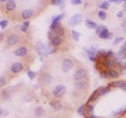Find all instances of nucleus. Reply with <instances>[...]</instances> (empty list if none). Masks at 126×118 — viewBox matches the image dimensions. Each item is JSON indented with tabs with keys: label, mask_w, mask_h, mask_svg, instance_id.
<instances>
[{
	"label": "nucleus",
	"mask_w": 126,
	"mask_h": 118,
	"mask_svg": "<svg viewBox=\"0 0 126 118\" xmlns=\"http://www.w3.org/2000/svg\"><path fill=\"white\" fill-rule=\"evenodd\" d=\"M100 78L101 79H107L109 77L108 74H107V70H102L100 72Z\"/></svg>",
	"instance_id": "f704fd0d"
},
{
	"label": "nucleus",
	"mask_w": 126,
	"mask_h": 118,
	"mask_svg": "<svg viewBox=\"0 0 126 118\" xmlns=\"http://www.w3.org/2000/svg\"><path fill=\"white\" fill-rule=\"evenodd\" d=\"M110 2H107V1H105L102 3H101V5L99 6V7L101 8L102 10H107L108 8L110 7Z\"/></svg>",
	"instance_id": "473e14b6"
},
{
	"label": "nucleus",
	"mask_w": 126,
	"mask_h": 118,
	"mask_svg": "<svg viewBox=\"0 0 126 118\" xmlns=\"http://www.w3.org/2000/svg\"><path fill=\"white\" fill-rule=\"evenodd\" d=\"M36 50L38 54L40 55L41 57H47V55L49 54V51H48V48L46 46L45 44L41 41H39L37 43V45H36Z\"/></svg>",
	"instance_id": "f03ea898"
},
{
	"label": "nucleus",
	"mask_w": 126,
	"mask_h": 118,
	"mask_svg": "<svg viewBox=\"0 0 126 118\" xmlns=\"http://www.w3.org/2000/svg\"><path fill=\"white\" fill-rule=\"evenodd\" d=\"M52 76H50V74L49 73H44L41 76V80L44 83V84H50L51 82H52Z\"/></svg>",
	"instance_id": "4468645a"
},
{
	"label": "nucleus",
	"mask_w": 126,
	"mask_h": 118,
	"mask_svg": "<svg viewBox=\"0 0 126 118\" xmlns=\"http://www.w3.org/2000/svg\"><path fill=\"white\" fill-rule=\"evenodd\" d=\"M122 27L125 28V29H126V17H125V18L124 19L123 23H122Z\"/></svg>",
	"instance_id": "37998d69"
},
{
	"label": "nucleus",
	"mask_w": 126,
	"mask_h": 118,
	"mask_svg": "<svg viewBox=\"0 0 126 118\" xmlns=\"http://www.w3.org/2000/svg\"><path fill=\"white\" fill-rule=\"evenodd\" d=\"M102 65H103V66L106 67V68L110 69L116 65V61L114 59H112V58H105L104 60L102 61Z\"/></svg>",
	"instance_id": "6e6552de"
},
{
	"label": "nucleus",
	"mask_w": 126,
	"mask_h": 118,
	"mask_svg": "<svg viewBox=\"0 0 126 118\" xmlns=\"http://www.w3.org/2000/svg\"><path fill=\"white\" fill-rule=\"evenodd\" d=\"M88 77V71L84 69H79L74 73L73 79L75 80H84V79Z\"/></svg>",
	"instance_id": "f257e3e1"
},
{
	"label": "nucleus",
	"mask_w": 126,
	"mask_h": 118,
	"mask_svg": "<svg viewBox=\"0 0 126 118\" xmlns=\"http://www.w3.org/2000/svg\"><path fill=\"white\" fill-rule=\"evenodd\" d=\"M62 43V39L59 36H54L51 39V44L54 46H58Z\"/></svg>",
	"instance_id": "6ab92c4d"
},
{
	"label": "nucleus",
	"mask_w": 126,
	"mask_h": 118,
	"mask_svg": "<svg viewBox=\"0 0 126 118\" xmlns=\"http://www.w3.org/2000/svg\"><path fill=\"white\" fill-rule=\"evenodd\" d=\"M6 84V81H5V79H4L3 77L0 76V87L2 86H4Z\"/></svg>",
	"instance_id": "a19ab883"
},
{
	"label": "nucleus",
	"mask_w": 126,
	"mask_h": 118,
	"mask_svg": "<svg viewBox=\"0 0 126 118\" xmlns=\"http://www.w3.org/2000/svg\"><path fill=\"white\" fill-rule=\"evenodd\" d=\"M6 2L5 0H0V2Z\"/></svg>",
	"instance_id": "3c124183"
},
{
	"label": "nucleus",
	"mask_w": 126,
	"mask_h": 118,
	"mask_svg": "<svg viewBox=\"0 0 126 118\" xmlns=\"http://www.w3.org/2000/svg\"><path fill=\"white\" fill-rule=\"evenodd\" d=\"M54 33L56 35V36H62V35H64V33H65V30H64V29H63L62 27H61V26H59V27H58L56 29H54Z\"/></svg>",
	"instance_id": "b1692460"
},
{
	"label": "nucleus",
	"mask_w": 126,
	"mask_h": 118,
	"mask_svg": "<svg viewBox=\"0 0 126 118\" xmlns=\"http://www.w3.org/2000/svg\"><path fill=\"white\" fill-rule=\"evenodd\" d=\"M107 74L109 77H111V78H118L119 77V73L117 71L114 70V69H108L107 70Z\"/></svg>",
	"instance_id": "aec40b11"
},
{
	"label": "nucleus",
	"mask_w": 126,
	"mask_h": 118,
	"mask_svg": "<svg viewBox=\"0 0 126 118\" xmlns=\"http://www.w3.org/2000/svg\"><path fill=\"white\" fill-rule=\"evenodd\" d=\"M45 113H46L45 109H43L42 106H38V107H36L34 110V115L35 117H42L44 115Z\"/></svg>",
	"instance_id": "dca6fc26"
},
{
	"label": "nucleus",
	"mask_w": 126,
	"mask_h": 118,
	"mask_svg": "<svg viewBox=\"0 0 126 118\" xmlns=\"http://www.w3.org/2000/svg\"><path fill=\"white\" fill-rule=\"evenodd\" d=\"M123 7H124V9H126V1H125V3H124Z\"/></svg>",
	"instance_id": "8fccbe9b"
},
{
	"label": "nucleus",
	"mask_w": 126,
	"mask_h": 118,
	"mask_svg": "<svg viewBox=\"0 0 126 118\" xmlns=\"http://www.w3.org/2000/svg\"><path fill=\"white\" fill-rule=\"evenodd\" d=\"M88 118H98V117H97V116H95V115H92V116L88 117Z\"/></svg>",
	"instance_id": "de8ad7c7"
},
{
	"label": "nucleus",
	"mask_w": 126,
	"mask_h": 118,
	"mask_svg": "<svg viewBox=\"0 0 126 118\" xmlns=\"http://www.w3.org/2000/svg\"><path fill=\"white\" fill-rule=\"evenodd\" d=\"M66 92V88L62 84H58L57 85L53 90V94L55 97L57 98H61L63 96Z\"/></svg>",
	"instance_id": "20e7f679"
},
{
	"label": "nucleus",
	"mask_w": 126,
	"mask_h": 118,
	"mask_svg": "<svg viewBox=\"0 0 126 118\" xmlns=\"http://www.w3.org/2000/svg\"><path fill=\"white\" fill-rule=\"evenodd\" d=\"M17 41H18V37H17L16 35L12 34V35H10V36L7 38L6 43H7V44H8V45L13 46V45L16 44V43H17Z\"/></svg>",
	"instance_id": "9d476101"
},
{
	"label": "nucleus",
	"mask_w": 126,
	"mask_h": 118,
	"mask_svg": "<svg viewBox=\"0 0 126 118\" xmlns=\"http://www.w3.org/2000/svg\"><path fill=\"white\" fill-rule=\"evenodd\" d=\"M28 76H29V77L31 79V80H33L35 76V73L34 72H32V71L29 70V71H28Z\"/></svg>",
	"instance_id": "e433bc0d"
},
{
	"label": "nucleus",
	"mask_w": 126,
	"mask_h": 118,
	"mask_svg": "<svg viewBox=\"0 0 126 118\" xmlns=\"http://www.w3.org/2000/svg\"><path fill=\"white\" fill-rule=\"evenodd\" d=\"M84 24H85V25L90 29H96V28L98 27L97 24L95 22H94L93 21H92V20H90V19L85 20Z\"/></svg>",
	"instance_id": "2eb2a0df"
},
{
	"label": "nucleus",
	"mask_w": 126,
	"mask_h": 118,
	"mask_svg": "<svg viewBox=\"0 0 126 118\" xmlns=\"http://www.w3.org/2000/svg\"><path fill=\"white\" fill-rule=\"evenodd\" d=\"M105 29H106V26H105V25H98V26L96 28V29H95V33H96L97 35H99L100 33H101L102 31H103Z\"/></svg>",
	"instance_id": "2f4dec72"
},
{
	"label": "nucleus",
	"mask_w": 126,
	"mask_h": 118,
	"mask_svg": "<svg viewBox=\"0 0 126 118\" xmlns=\"http://www.w3.org/2000/svg\"><path fill=\"white\" fill-rule=\"evenodd\" d=\"M123 40H124V38L123 37H116L115 39H113V46H116V45L118 44V43H121Z\"/></svg>",
	"instance_id": "72a5a7b5"
},
{
	"label": "nucleus",
	"mask_w": 126,
	"mask_h": 118,
	"mask_svg": "<svg viewBox=\"0 0 126 118\" xmlns=\"http://www.w3.org/2000/svg\"><path fill=\"white\" fill-rule=\"evenodd\" d=\"M86 112H87V114H88V116L90 117V116H92L94 115V106L90 105L88 106V108L86 109Z\"/></svg>",
	"instance_id": "a878e982"
},
{
	"label": "nucleus",
	"mask_w": 126,
	"mask_h": 118,
	"mask_svg": "<svg viewBox=\"0 0 126 118\" xmlns=\"http://www.w3.org/2000/svg\"><path fill=\"white\" fill-rule=\"evenodd\" d=\"M23 69V65L19 62H16L11 66V71L14 73H17Z\"/></svg>",
	"instance_id": "9b49d317"
},
{
	"label": "nucleus",
	"mask_w": 126,
	"mask_h": 118,
	"mask_svg": "<svg viewBox=\"0 0 126 118\" xmlns=\"http://www.w3.org/2000/svg\"><path fill=\"white\" fill-rule=\"evenodd\" d=\"M117 17H119V18L123 17V16H124V11H122V10L118 11L117 14Z\"/></svg>",
	"instance_id": "ea45409f"
},
{
	"label": "nucleus",
	"mask_w": 126,
	"mask_h": 118,
	"mask_svg": "<svg viewBox=\"0 0 126 118\" xmlns=\"http://www.w3.org/2000/svg\"><path fill=\"white\" fill-rule=\"evenodd\" d=\"M98 18H99L101 21H104V20L106 18V14L104 10H100L98 12Z\"/></svg>",
	"instance_id": "7c9ffc66"
},
{
	"label": "nucleus",
	"mask_w": 126,
	"mask_h": 118,
	"mask_svg": "<svg viewBox=\"0 0 126 118\" xmlns=\"http://www.w3.org/2000/svg\"><path fill=\"white\" fill-rule=\"evenodd\" d=\"M109 31H108V29L106 28V29H105L103 31H102V32L100 33V35H98L101 39H107L108 37V35H109Z\"/></svg>",
	"instance_id": "cd10ccee"
},
{
	"label": "nucleus",
	"mask_w": 126,
	"mask_h": 118,
	"mask_svg": "<svg viewBox=\"0 0 126 118\" xmlns=\"http://www.w3.org/2000/svg\"><path fill=\"white\" fill-rule=\"evenodd\" d=\"M52 5L54 6H61V9L62 10L63 6H64V1H62V0H52L50 2Z\"/></svg>",
	"instance_id": "bb28decb"
},
{
	"label": "nucleus",
	"mask_w": 126,
	"mask_h": 118,
	"mask_svg": "<svg viewBox=\"0 0 126 118\" xmlns=\"http://www.w3.org/2000/svg\"><path fill=\"white\" fill-rule=\"evenodd\" d=\"M108 87H113V88H121L122 90H126V82L123 80H116L109 83Z\"/></svg>",
	"instance_id": "423d86ee"
},
{
	"label": "nucleus",
	"mask_w": 126,
	"mask_h": 118,
	"mask_svg": "<svg viewBox=\"0 0 126 118\" xmlns=\"http://www.w3.org/2000/svg\"><path fill=\"white\" fill-rule=\"evenodd\" d=\"M86 103H84L82 105H80V107L77 109V113L80 116H83L84 115V110H85V108H86Z\"/></svg>",
	"instance_id": "c85d7f7f"
},
{
	"label": "nucleus",
	"mask_w": 126,
	"mask_h": 118,
	"mask_svg": "<svg viewBox=\"0 0 126 118\" xmlns=\"http://www.w3.org/2000/svg\"><path fill=\"white\" fill-rule=\"evenodd\" d=\"M2 39H3V33L2 32H0V41H1Z\"/></svg>",
	"instance_id": "49530a36"
},
{
	"label": "nucleus",
	"mask_w": 126,
	"mask_h": 118,
	"mask_svg": "<svg viewBox=\"0 0 126 118\" xmlns=\"http://www.w3.org/2000/svg\"><path fill=\"white\" fill-rule=\"evenodd\" d=\"M16 7V3L14 1H12V0H9L6 2V9L9 11H13Z\"/></svg>",
	"instance_id": "5701e85b"
},
{
	"label": "nucleus",
	"mask_w": 126,
	"mask_h": 118,
	"mask_svg": "<svg viewBox=\"0 0 126 118\" xmlns=\"http://www.w3.org/2000/svg\"><path fill=\"white\" fill-rule=\"evenodd\" d=\"M123 109L122 108H118V109H114V110H113L112 111V114L113 116H115V117H117V116H119V115H121V114L123 113Z\"/></svg>",
	"instance_id": "c756f323"
},
{
	"label": "nucleus",
	"mask_w": 126,
	"mask_h": 118,
	"mask_svg": "<svg viewBox=\"0 0 126 118\" xmlns=\"http://www.w3.org/2000/svg\"><path fill=\"white\" fill-rule=\"evenodd\" d=\"M23 25L25 26V27H29V21H25L23 23Z\"/></svg>",
	"instance_id": "c03bdc74"
},
{
	"label": "nucleus",
	"mask_w": 126,
	"mask_h": 118,
	"mask_svg": "<svg viewBox=\"0 0 126 118\" xmlns=\"http://www.w3.org/2000/svg\"><path fill=\"white\" fill-rule=\"evenodd\" d=\"M2 113H3V110L2 109H0V115H2Z\"/></svg>",
	"instance_id": "09e8293b"
},
{
	"label": "nucleus",
	"mask_w": 126,
	"mask_h": 118,
	"mask_svg": "<svg viewBox=\"0 0 126 118\" xmlns=\"http://www.w3.org/2000/svg\"><path fill=\"white\" fill-rule=\"evenodd\" d=\"M73 62L69 58H65L62 61V69L64 73H68L73 69Z\"/></svg>",
	"instance_id": "39448f33"
},
{
	"label": "nucleus",
	"mask_w": 126,
	"mask_h": 118,
	"mask_svg": "<svg viewBox=\"0 0 126 118\" xmlns=\"http://www.w3.org/2000/svg\"><path fill=\"white\" fill-rule=\"evenodd\" d=\"M7 25H8V21H6V20H4V21H0V26H1L2 29H4L5 27H6Z\"/></svg>",
	"instance_id": "4c0bfd02"
},
{
	"label": "nucleus",
	"mask_w": 126,
	"mask_h": 118,
	"mask_svg": "<svg viewBox=\"0 0 126 118\" xmlns=\"http://www.w3.org/2000/svg\"><path fill=\"white\" fill-rule=\"evenodd\" d=\"M14 54L15 55H17V57H24V56H25L27 54V49L24 46L19 47V48H17L15 50Z\"/></svg>",
	"instance_id": "ddd939ff"
},
{
	"label": "nucleus",
	"mask_w": 126,
	"mask_h": 118,
	"mask_svg": "<svg viewBox=\"0 0 126 118\" xmlns=\"http://www.w3.org/2000/svg\"><path fill=\"white\" fill-rule=\"evenodd\" d=\"M98 97H99V93H98V89H97L92 94V95L90 96L88 101L89 102H94L98 99Z\"/></svg>",
	"instance_id": "4be33fe9"
},
{
	"label": "nucleus",
	"mask_w": 126,
	"mask_h": 118,
	"mask_svg": "<svg viewBox=\"0 0 126 118\" xmlns=\"http://www.w3.org/2000/svg\"><path fill=\"white\" fill-rule=\"evenodd\" d=\"M113 38V34L112 33H109V35H108V37H107V39H112Z\"/></svg>",
	"instance_id": "a18cd8bd"
},
{
	"label": "nucleus",
	"mask_w": 126,
	"mask_h": 118,
	"mask_svg": "<svg viewBox=\"0 0 126 118\" xmlns=\"http://www.w3.org/2000/svg\"><path fill=\"white\" fill-rule=\"evenodd\" d=\"M86 52H87V54H88V57L89 58V60L92 61H96V49L94 48L93 46L90 47V49L88 50H85Z\"/></svg>",
	"instance_id": "0eeeda50"
},
{
	"label": "nucleus",
	"mask_w": 126,
	"mask_h": 118,
	"mask_svg": "<svg viewBox=\"0 0 126 118\" xmlns=\"http://www.w3.org/2000/svg\"><path fill=\"white\" fill-rule=\"evenodd\" d=\"M83 21V16L81 14H76L72 16L69 20V26H77L79 24H80Z\"/></svg>",
	"instance_id": "7ed1b4c3"
},
{
	"label": "nucleus",
	"mask_w": 126,
	"mask_h": 118,
	"mask_svg": "<svg viewBox=\"0 0 126 118\" xmlns=\"http://www.w3.org/2000/svg\"><path fill=\"white\" fill-rule=\"evenodd\" d=\"M33 15V11L32 10H25L22 12V17L24 19L30 18Z\"/></svg>",
	"instance_id": "412c9836"
},
{
	"label": "nucleus",
	"mask_w": 126,
	"mask_h": 118,
	"mask_svg": "<svg viewBox=\"0 0 126 118\" xmlns=\"http://www.w3.org/2000/svg\"><path fill=\"white\" fill-rule=\"evenodd\" d=\"M113 56V52L112 50H109V51H106V55H105V58H111Z\"/></svg>",
	"instance_id": "c9c22d12"
},
{
	"label": "nucleus",
	"mask_w": 126,
	"mask_h": 118,
	"mask_svg": "<svg viewBox=\"0 0 126 118\" xmlns=\"http://www.w3.org/2000/svg\"><path fill=\"white\" fill-rule=\"evenodd\" d=\"M51 105H52L53 109L55 111H59L62 109V104L61 102H59L58 100H55L51 102Z\"/></svg>",
	"instance_id": "f3484780"
},
{
	"label": "nucleus",
	"mask_w": 126,
	"mask_h": 118,
	"mask_svg": "<svg viewBox=\"0 0 126 118\" xmlns=\"http://www.w3.org/2000/svg\"><path fill=\"white\" fill-rule=\"evenodd\" d=\"M75 88L78 90H84L88 88V82L87 80H79L75 83Z\"/></svg>",
	"instance_id": "1a4fd4ad"
},
{
	"label": "nucleus",
	"mask_w": 126,
	"mask_h": 118,
	"mask_svg": "<svg viewBox=\"0 0 126 118\" xmlns=\"http://www.w3.org/2000/svg\"><path fill=\"white\" fill-rule=\"evenodd\" d=\"M71 34H72V36L73 38L75 39L76 41H79V39H80V33L78 32V31H77L76 30H72V31H71Z\"/></svg>",
	"instance_id": "393cba45"
},
{
	"label": "nucleus",
	"mask_w": 126,
	"mask_h": 118,
	"mask_svg": "<svg viewBox=\"0 0 126 118\" xmlns=\"http://www.w3.org/2000/svg\"><path fill=\"white\" fill-rule=\"evenodd\" d=\"M27 29H28V28H27V27H25L24 25H22V26L21 27V31H24V32H25V31H27Z\"/></svg>",
	"instance_id": "79ce46f5"
},
{
	"label": "nucleus",
	"mask_w": 126,
	"mask_h": 118,
	"mask_svg": "<svg viewBox=\"0 0 126 118\" xmlns=\"http://www.w3.org/2000/svg\"><path fill=\"white\" fill-rule=\"evenodd\" d=\"M71 3L73 5H80V4H82V1L81 0H72Z\"/></svg>",
	"instance_id": "58836bf2"
},
{
	"label": "nucleus",
	"mask_w": 126,
	"mask_h": 118,
	"mask_svg": "<svg viewBox=\"0 0 126 118\" xmlns=\"http://www.w3.org/2000/svg\"><path fill=\"white\" fill-rule=\"evenodd\" d=\"M64 17H65V14H60L54 16V17H52V18H51V20H52V23L51 24H54V25H60V21Z\"/></svg>",
	"instance_id": "f8f14e48"
},
{
	"label": "nucleus",
	"mask_w": 126,
	"mask_h": 118,
	"mask_svg": "<svg viewBox=\"0 0 126 118\" xmlns=\"http://www.w3.org/2000/svg\"><path fill=\"white\" fill-rule=\"evenodd\" d=\"M110 91V87H106V88H103V87H101V88H98V93H99V96H104L106 94H108Z\"/></svg>",
	"instance_id": "a211bd4d"
}]
</instances>
